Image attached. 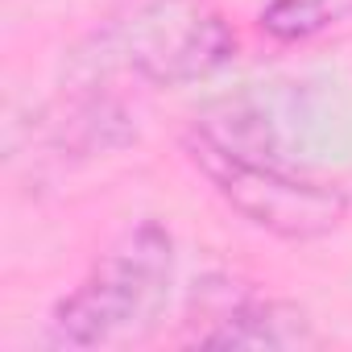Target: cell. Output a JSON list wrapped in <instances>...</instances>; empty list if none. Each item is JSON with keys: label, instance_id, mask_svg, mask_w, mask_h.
Returning a JSON list of instances; mask_svg holds the SVG:
<instances>
[{"label": "cell", "instance_id": "cell-5", "mask_svg": "<svg viewBox=\"0 0 352 352\" xmlns=\"http://www.w3.org/2000/svg\"><path fill=\"white\" fill-rule=\"evenodd\" d=\"M204 348H253V352H286L315 344V327L302 307L278 298H241L212 319L208 331L195 336Z\"/></svg>", "mask_w": 352, "mask_h": 352}, {"label": "cell", "instance_id": "cell-3", "mask_svg": "<svg viewBox=\"0 0 352 352\" xmlns=\"http://www.w3.org/2000/svg\"><path fill=\"white\" fill-rule=\"evenodd\" d=\"M183 153L241 220L278 241H319L348 216L344 187L302 179L274 162L257 141L228 137L216 124L195 120L183 137Z\"/></svg>", "mask_w": 352, "mask_h": 352}, {"label": "cell", "instance_id": "cell-2", "mask_svg": "<svg viewBox=\"0 0 352 352\" xmlns=\"http://www.w3.org/2000/svg\"><path fill=\"white\" fill-rule=\"evenodd\" d=\"M179 249L162 220H141L120 232L91 270L50 311V344L58 348H104L141 336L157 323L170 302Z\"/></svg>", "mask_w": 352, "mask_h": 352}, {"label": "cell", "instance_id": "cell-4", "mask_svg": "<svg viewBox=\"0 0 352 352\" xmlns=\"http://www.w3.org/2000/svg\"><path fill=\"white\" fill-rule=\"evenodd\" d=\"M133 141V112L112 91V83H63V91L30 120L34 162L54 170L108 157Z\"/></svg>", "mask_w": 352, "mask_h": 352}, {"label": "cell", "instance_id": "cell-1", "mask_svg": "<svg viewBox=\"0 0 352 352\" xmlns=\"http://www.w3.org/2000/svg\"><path fill=\"white\" fill-rule=\"evenodd\" d=\"M236 50V30L212 0H133L67 54L63 71L67 83L187 87L224 71Z\"/></svg>", "mask_w": 352, "mask_h": 352}, {"label": "cell", "instance_id": "cell-6", "mask_svg": "<svg viewBox=\"0 0 352 352\" xmlns=\"http://www.w3.org/2000/svg\"><path fill=\"white\" fill-rule=\"evenodd\" d=\"M257 21L274 42H311L352 21V0H265Z\"/></svg>", "mask_w": 352, "mask_h": 352}]
</instances>
